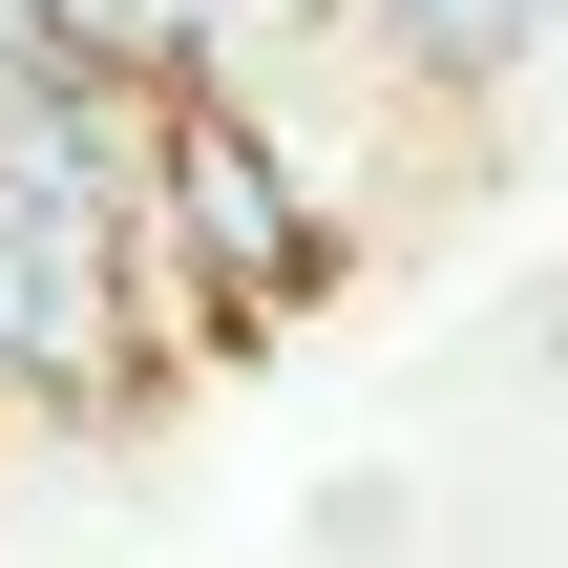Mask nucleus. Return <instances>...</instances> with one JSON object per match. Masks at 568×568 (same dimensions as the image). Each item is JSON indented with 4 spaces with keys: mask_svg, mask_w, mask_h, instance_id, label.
I'll return each instance as SVG.
<instances>
[{
    "mask_svg": "<svg viewBox=\"0 0 568 568\" xmlns=\"http://www.w3.org/2000/svg\"><path fill=\"white\" fill-rule=\"evenodd\" d=\"M337 21H379L422 84H527V42H548V0H337Z\"/></svg>",
    "mask_w": 568,
    "mask_h": 568,
    "instance_id": "f03ea898",
    "label": "nucleus"
},
{
    "mask_svg": "<svg viewBox=\"0 0 568 568\" xmlns=\"http://www.w3.org/2000/svg\"><path fill=\"white\" fill-rule=\"evenodd\" d=\"M21 42H63V63H105V84H190L211 42H190V0H0Z\"/></svg>",
    "mask_w": 568,
    "mask_h": 568,
    "instance_id": "7ed1b4c3",
    "label": "nucleus"
},
{
    "mask_svg": "<svg viewBox=\"0 0 568 568\" xmlns=\"http://www.w3.org/2000/svg\"><path fill=\"white\" fill-rule=\"evenodd\" d=\"M126 232H169L190 253V295L253 337V316H295L316 274H337V211H316V169L253 126V84L232 63H190V84H148V148H126Z\"/></svg>",
    "mask_w": 568,
    "mask_h": 568,
    "instance_id": "f257e3e1",
    "label": "nucleus"
}]
</instances>
